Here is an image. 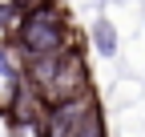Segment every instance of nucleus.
<instances>
[{
    "instance_id": "nucleus-5",
    "label": "nucleus",
    "mask_w": 145,
    "mask_h": 137,
    "mask_svg": "<svg viewBox=\"0 0 145 137\" xmlns=\"http://www.w3.org/2000/svg\"><path fill=\"white\" fill-rule=\"evenodd\" d=\"M77 137H109V129H105V113L93 109V113L85 117V125L77 129Z\"/></svg>"
},
{
    "instance_id": "nucleus-6",
    "label": "nucleus",
    "mask_w": 145,
    "mask_h": 137,
    "mask_svg": "<svg viewBox=\"0 0 145 137\" xmlns=\"http://www.w3.org/2000/svg\"><path fill=\"white\" fill-rule=\"evenodd\" d=\"M0 73H4L8 81H16V77H12V65H8V53H4V44H0Z\"/></svg>"
},
{
    "instance_id": "nucleus-1",
    "label": "nucleus",
    "mask_w": 145,
    "mask_h": 137,
    "mask_svg": "<svg viewBox=\"0 0 145 137\" xmlns=\"http://www.w3.org/2000/svg\"><path fill=\"white\" fill-rule=\"evenodd\" d=\"M24 81L48 101V105H61V101L93 93L89 89L85 57L77 53V48H69V53H61V57H36V61H28V77Z\"/></svg>"
},
{
    "instance_id": "nucleus-3",
    "label": "nucleus",
    "mask_w": 145,
    "mask_h": 137,
    "mask_svg": "<svg viewBox=\"0 0 145 137\" xmlns=\"http://www.w3.org/2000/svg\"><path fill=\"white\" fill-rule=\"evenodd\" d=\"M97 109V97L85 93V97H72V101H61V105H48V117H44V137H77V129L85 125V117Z\"/></svg>"
},
{
    "instance_id": "nucleus-4",
    "label": "nucleus",
    "mask_w": 145,
    "mask_h": 137,
    "mask_svg": "<svg viewBox=\"0 0 145 137\" xmlns=\"http://www.w3.org/2000/svg\"><path fill=\"white\" fill-rule=\"evenodd\" d=\"M89 32H93V48H97V53H101L105 61H113V57L121 53V37H117V24L109 20V16H97Z\"/></svg>"
},
{
    "instance_id": "nucleus-2",
    "label": "nucleus",
    "mask_w": 145,
    "mask_h": 137,
    "mask_svg": "<svg viewBox=\"0 0 145 137\" xmlns=\"http://www.w3.org/2000/svg\"><path fill=\"white\" fill-rule=\"evenodd\" d=\"M16 48L36 61V57H61L69 53V20L57 4H44V8H32L20 16V24H16Z\"/></svg>"
}]
</instances>
